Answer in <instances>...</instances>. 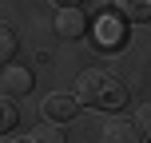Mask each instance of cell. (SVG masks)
<instances>
[{"label":"cell","instance_id":"cell-1","mask_svg":"<svg viewBox=\"0 0 151 143\" xmlns=\"http://www.w3.org/2000/svg\"><path fill=\"white\" fill-rule=\"evenodd\" d=\"M76 99H80V107H96V111H119L123 103H127V88H123V80H115L111 72H83L80 80H76Z\"/></svg>","mask_w":151,"mask_h":143},{"label":"cell","instance_id":"cell-2","mask_svg":"<svg viewBox=\"0 0 151 143\" xmlns=\"http://www.w3.org/2000/svg\"><path fill=\"white\" fill-rule=\"evenodd\" d=\"M91 36H96V48L115 52V48L127 44V20H123L119 12H104V16H96V24H91Z\"/></svg>","mask_w":151,"mask_h":143},{"label":"cell","instance_id":"cell-3","mask_svg":"<svg viewBox=\"0 0 151 143\" xmlns=\"http://www.w3.org/2000/svg\"><path fill=\"white\" fill-rule=\"evenodd\" d=\"M32 83H36V75H32V68H24V64H8V68H0V96H4V99L28 96Z\"/></svg>","mask_w":151,"mask_h":143},{"label":"cell","instance_id":"cell-4","mask_svg":"<svg viewBox=\"0 0 151 143\" xmlns=\"http://www.w3.org/2000/svg\"><path fill=\"white\" fill-rule=\"evenodd\" d=\"M40 111H44V119H48V123H72V119H76V111H80V99L68 96V91H52V96L40 103Z\"/></svg>","mask_w":151,"mask_h":143},{"label":"cell","instance_id":"cell-5","mask_svg":"<svg viewBox=\"0 0 151 143\" xmlns=\"http://www.w3.org/2000/svg\"><path fill=\"white\" fill-rule=\"evenodd\" d=\"M83 32H88L83 8H60V12H56V36L60 40H80Z\"/></svg>","mask_w":151,"mask_h":143},{"label":"cell","instance_id":"cell-6","mask_svg":"<svg viewBox=\"0 0 151 143\" xmlns=\"http://www.w3.org/2000/svg\"><path fill=\"white\" fill-rule=\"evenodd\" d=\"M104 143H143V135H139L135 123H127V119H111V123L104 127Z\"/></svg>","mask_w":151,"mask_h":143},{"label":"cell","instance_id":"cell-7","mask_svg":"<svg viewBox=\"0 0 151 143\" xmlns=\"http://www.w3.org/2000/svg\"><path fill=\"white\" fill-rule=\"evenodd\" d=\"M115 12L127 24H147L151 20V0H115Z\"/></svg>","mask_w":151,"mask_h":143},{"label":"cell","instance_id":"cell-8","mask_svg":"<svg viewBox=\"0 0 151 143\" xmlns=\"http://www.w3.org/2000/svg\"><path fill=\"white\" fill-rule=\"evenodd\" d=\"M16 48H20V40H16V28L8 20H0V68H8L16 56Z\"/></svg>","mask_w":151,"mask_h":143},{"label":"cell","instance_id":"cell-9","mask_svg":"<svg viewBox=\"0 0 151 143\" xmlns=\"http://www.w3.org/2000/svg\"><path fill=\"white\" fill-rule=\"evenodd\" d=\"M24 143H64V135L56 127H48V123H40V127H32L28 135H24Z\"/></svg>","mask_w":151,"mask_h":143},{"label":"cell","instance_id":"cell-10","mask_svg":"<svg viewBox=\"0 0 151 143\" xmlns=\"http://www.w3.org/2000/svg\"><path fill=\"white\" fill-rule=\"evenodd\" d=\"M135 127H139V135H143V139H151V103H139Z\"/></svg>","mask_w":151,"mask_h":143},{"label":"cell","instance_id":"cell-11","mask_svg":"<svg viewBox=\"0 0 151 143\" xmlns=\"http://www.w3.org/2000/svg\"><path fill=\"white\" fill-rule=\"evenodd\" d=\"M12 127H16V107L12 103H0V135L12 131Z\"/></svg>","mask_w":151,"mask_h":143},{"label":"cell","instance_id":"cell-12","mask_svg":"<svg viewBox=\"0 0 151 143\" xmlns=\"http://www.w3.org/2000/svg\"><path fill=\"white\" fill-rule=\"evenodd\" d=\"M52 4H56V8H80L83 0H52Z\"/></svg>","mask_w":151,"mask_h":143},{"label":"cell","instance_id":"cell-13","mask_svg":"<svg viewBox=\"0 0 151 143\" xmlns=\"http://www.w3.org/2000/svg\"><path fill=\"white\" fill-rule=\"evenodd\" d=\"M0 143H12V139H0Z\"/></svg>","mask_w":151,"mask_h":143}]
</instances>
